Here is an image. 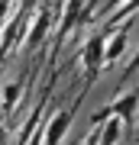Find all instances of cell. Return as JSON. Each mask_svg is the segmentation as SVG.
<instances>
[{"label":"cell","instance_id":"6","mask_svg":"<svg viewBox=\"0 0 139 145\" xmlns=\"http://www.w3.org/2000/svg\"><path fill=\"white\" fill-rule=\"evenodd\" d=\"M136 106H139V90H126V93H120V97L110 103V116H120V119H133L136 113Z\"/></svg>","mask_w":139,"mask_h":145},{"label":"cell","instance_id":"3","mask_svg":"<svg viewBox=\"0 0 139 145\" xmlns=\"http://www.w3.org/2000/svg\"><path fill=\"white\" fill-rule=\"evenodd\" d=\"M71 119H74L71 110H58V113L45 123V129H42V145H62V139L68 135V129H71Z\"/></svg>","mask_w":139,"mask_h":145},{"label":"cell","instance_id":"5","mask_svg":"<svg viewBox=\"0 0 139 145\" xmlns=\"http://www.w3.org/2000/svg\"><path fill=\"white\" fill-rule=\"evenodd\" d=\"M129 26H133V20H129L123 29H117L113 36L107 39V48H103V65H113L117 58L123 55V48H126V42H129Z\"/></svg>","mask_w":139,"mask_h":145},{"label":"cell","instance_id":"2","mask_svg":"<svg viewBox=\"0 0 139 145\" xmlns=\"http://www.w3.org/2000/svg\"><path fill=\"white\" fill-rule=\"evenodd\" d=\"M88 13H91V10H88V3H84V0H65L62 20H58V39H65L74 26H81V23L88 20Z\"/></svg>","mask_w":139,"mask_h":145},{"label":"cell","instance_id":"11","mask_svg":"<svg viewBox=\"0 0 139 145\" xmlns=\"http://www.w3.org/2000/svg\"><path fill=\"white\" fill-rule=\"evenodd\" d=\"M16 3H20V7H23V10H29V7H36V3H39V0H16Z\"/></svg>","mask_w":139,"mask_h":145},{"label":"cell","instance_id":"9","mask_svg":"<svg viewBox=\"0 0 139 145\" xmlns=\"http://www.w3.org/2000/svg\"><path fill=\"white\" fill-rule=\"evenodd\" d=\"M136 71H139V52H136V58H133V61H129V68L123 71V78H133Z\"/></svg>","mask_w":139,"mask_h":145},{"label":"cell","instance_id":"7","mask_svg":"<svg viewBox=\"0 0 139 145\" xmlns=\"http://www.w3.org/2000/svg\"><path fill=\"white\" fill-rule=\"evenodd\" d=\"M23 97V84H7L3 87V110L7 113H13L16 110V100Z\"/></svg>","mask_w":139,"mask_h":145},{"label":"cell","instance_id":"8","mask_svg":"<svg viewBox=\"0 0 139 145\" xmlns=\"http://www.w3.org/2000/svg\"><path fill=\"white\" fill-rule=\"evenodd\" d=\"M16 3V0H0V26L7 23V16H10V7Z\"/></svg>","mask_w":139,"mask_h":145},{"label":"cell","instance_id":"4","mask_svg":"<svg viewBox=\"0 0 139 145\" xmlns=\"http://www.w3.org/2000/svg\"><path fill=\"white\" fill-rule=\"evenodd\" d=\"M49 29H52V13L42 7V10L36 13V20H32V26H29V36H26V42H23V48L29 52V48H36L42 39L49 36Z\"/></svg>","mask_w":139,"mask_h":145},{"label":"cell","instance_id":"1","mask_svg":"<svg viewBox=\"0 0 139 145\" xmlns=\"http://www.w3.org/2000/svg\"><path fill=\"white\" fill-rule=\"evenodd\" d=\"M103 48H107V32H94L81 48V68H84V81H94L97 71L103 68Z\"/></svg>","mask_w":139,"mask_h":145},{"label":"cell","instance_id":"10","mask_svg":"<svg viewBox=\"0 0 139 145\" xmlns=\"http://www.w3.org/2000/svg\"><path fill=\"white\" fill-rule=\"evenodd\" d=\"M123 3H126V0H107V13H117Z\"/></svg>","mask_w":139,"mask_h":145}]
</instances>
